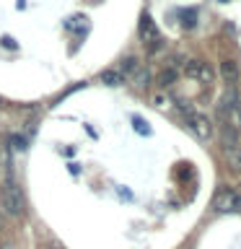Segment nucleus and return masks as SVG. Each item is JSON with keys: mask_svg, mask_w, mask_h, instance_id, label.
Listing matches in <instances>:
<instances>
[{"mask_svg": "<svg viewBox=\"0 0 241 249\" xmlns=\"http://www.w3.org/2000/svg\"><path fill=\"white\" fill-rule=\"evenodd\" d=\"M0 205H3V213L11 218L23 215V195H21V187L16 184L13 174H8L3 187H0Z\"/></svg>", "mask_w": 241, "mask_h": 249, "instance_id": "1", "label": "nucleus"}, {"mask_svg": "<svg viewBox=\"0 0 241 249\" xmlns=\"http://www.w3.org/2000/svg\"><path fill=\"white\" fill-rule=\"evenodd\" d=\"M179 109L184 112V124L194 138L197 140H210L213 138V122H210L205 114L194 112V109H189V107H179Z\"/></svg>", "mask_w": 241, "mask_h": 249, "instance_id": "2", "label": "nucleus"}, {"mask_svg": "<svg viewBox=\"0 0 241 249\" xmlns=\"http://www.w3.org/2000/svg\"><path fill=\"white\" fill-rule=\"evenodd\" d=\"M184 75L192 78V81H200V83H213L215 81V70L207 65L205 60H189L184 65Z\"/></svg>", "mask_w": 241, "mask_h": 249, "instance_id": "3", "label": "nucleus"}, {"mask_svg": "<svg viewBox=\"0 0 241 249\" xmlns=\"http://www.w3.org/2000/svg\"><path fill=\"white\" fill-rule=\"evenodd\" d=\"M138 31H140V39H143V42H148V44H151V42H158V39H161L158 26H155V21H153L148 13L140 16V26H138Z\"/></svg>", "mask_w": 241, "mask_h": 249, "instance_id": "4", "label": "nucleus"}, {"mask_svg": "<svg viewBox=\"0 0 241 249\" xmlns=\"http://www.w3.org/2000/svg\"><path fill=\"white\" fill-rule=\"evenodd\" d=\"M233 200H236V192H233L231 187H223V190H218V195H215L213 208L218 213H228V210H233Z\"/></svg>", "mask_w": 241, "mask_h": 249, "instance_id": "5", "label": "nucleus"}, {"mask_svg": "<svg viewBox=\"0 0 241 249\" xmlns=\"http://www.w3.org/2000/svg\"><path fill=\"white\" fill-rule=\"evenodd\" d=\"M221 78L228 83V89H233V86L239 83V78H241L239 62H236V60H223V62H221Z\"/></svg>", "mask_w": 241, "mask_h": 249, "instance_id": "6", "label": "nucleus"}, {"mask_svg": "<svg viewBox=\"0 0 241 249\" xmlns=\"http://www.w3.org/2000/svg\"><path fill=\"white\" fill-rule=\"evenodd\" d=\"M130 83H132V86H135V89H145V86H148V83H151V70H148V68H143V65H140V68L135 70V73H132V75H130Z\"/></svg>", "mask_w": 241, "mask_h": 249, "instance_id": "7", "label": "nucleus"}, {"mask_svg": "<svg viewBox=\"0 0 241 249\" xmlns=\"http://www.w3.org/2000/svg\"><path fill=\"white\" fill-rule=\"evenodd\" d=\"M225 156H228V163H231V166L236 169V171H241V143L225 148Z\"/></svg>", "mask_w": 241, "mask_h": 249, "instance_id": "8", "label": "nucleus"}, {"mask_svg": "<svg viewBox=\"0 0 241 249\" xmlns=\"http://www.w3.org/2000/svg\"><path fill=\"white\" fill-rule=\"evenodd\" d=\"M101 81H104L106 86H122L124 75L120 73V70H104V73H101Z\"/></svg>", "mask_w": 241, "mask_h": 249, "instance_id": "9", "label": "nucleus"}, {"mask_svg": "<svg viewBox=\"0 0 241 249\" xmlns=\"http://www.w3.org/2000/svg\"><path fill=\"white\" fill-rule=\"evenodd\" d=\"M140 68V62H138V57H127V60H122V65H120V73L124 75V78H130L135 70Z\"/></svg>", "mask_w": 241, "mask_h": 249, "instance_id": "10", "label": "nucleus"}, {"mask_svg": "<svg viewBox=\"0 0 241 249\" xmlns=\"http://www.w3.org/2000/svg\"><path fill=\"white\" fill-rule=\"evenodd\" d=\"M174 78H176V70H174V68H169V70H163V73H161L158 83L163 86V89H166V86H171V83H174Z\"/></svg>", "mask_w": 241, "mask_h": 249, "instance_id": "11", "label": "nucleus"}, {"mask_svg": "<svg viewBox=\"0 0 241 249\" xmlns=\"http://www.w3.org/2000/svg\"><path fill=\"white\" fill-rule=\"evenodd\" d=\"M26 143H29V140L23 138V135H13V138H11V148H13V151H21V153H23V151L29 148Z\"/></svg>", "mask_w": 241, "mask_h": 249, "instance_id": "12", "label": "nucleus"}, {"mask_svg": "<svg viewBox=\"0 0 241 249\" xmlns=\"http://www.w3.org/2000/svg\"><path fill=\"white\" fill-rule=\"evenodd\" d=\"M132 124H135V130L140 135H151V127H148V122H143L140 117H132Z\"/></svg>", "mask_w": 241, "mask_h": 249, "instance_id": "13", "label": "nucleus"}, {"mask_svg": "<svg viewBox=\"0 0 241 249\" xmlns=\"http://www.w3.org/2000/svg\"><path fill=\"white\" fill-rule=\"evenodd\" d=\"M0 44H3L5 50H16V42H13L11 36H3V39H0Z\"/></svg>", "mask_w": 241, "mask_h": 249, "instance_id": "14", "label": "nucleus"}, {"mask_svg": "<svg viewBox=\"0 0 241 249\" xmlns=\"http://www.w3.org/2000/svg\"><path fill=\"white\" fill-rule=\"evenodd\" d=\"M233 210H236V213H241V195H236V200H233Z\"/></svg>", "mask_w": 241, "mask_h": 249, "instance_id": "15", "label": "nucleus"}, {"mask_svg": "<svg viewBox=\"0 0 241 249\" xmlns=\"http://www.w3.org/2000/svg\"><path fill=\"white\" fill-rule=\"evenodd\" d=\"M0 107H3V96H0Z\"/></svg>", "mask_w": 241, "mask_h": 249, "instance_id": "16", "label": "nucleus"}]
</instances>
